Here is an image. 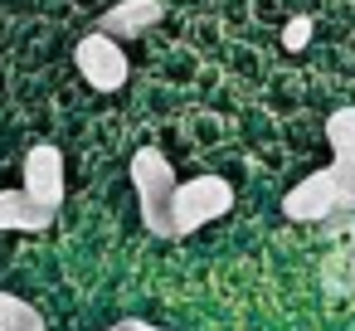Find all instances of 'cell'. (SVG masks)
<instances>
[{"label":"cell","mask_w":355,"mask_h":331,"mask_svg":"<svg viewBox=\"0 0 355 331\" xmlns=\"http://www.w3.org/2000/svg\"><path fill=\"white\" fill-rule=\"evenodd\" d=\"M161 20H166V0H117V6L98 20V30H103V35H112V40L122 44V40L151 35Z\"/></svg>","instance_id":"obj_6"},{"label":"cell","mask_w":355,"mask_h":331,"mask_svg":"<svg viewBox=\"0 0 355 331\" xmlns=\"http://www.w3.org/2000/svg\"><path fill=\"white\" fill-rule=\"evenodd\" d=\"M132 190H137V210H141V224H146V234H156V239H180V229H175V190H180V176H175V166L161 156V151H151V146H141L137 156H132Z\"/></svg>","instance_id":"obj_1"},{"label":"cell","mask_w":355,"mask_h":331,"mask_svg":"<svg viewBox=\"0 0 355 331\" xmlns=\"http://www.w3.org/2000/svg\"><path fill=\"white\" fill-rule=\"evenodd\" d=\"M326 142L331 156H355V108H336L326 117Z\"/></svg>","instance_id":"obj_9"},{"label":"cell","mask_w":355,"mask_h":331,"mask_svg":"<svg viewBox=\"0 0 355 331\" xmlns=\"http://www.w3.org/2000/svg\"><path fill=\"white\" fill-rule=\"evenodd\" d=\"M282 214L292 224H326L331 214H340V190H336L331 171H311L306 180H297L282 195Z\"/></svg>","instance_id":"obj_4"},{"label":"cell","mask_w":355,"mask_h":331,"mask_svg":"<svg viewBox=\"0 0 355 331\" xmlns=\"http://www.w3.org/2000/svg\"><path fill=\"white\" fill-rule=\"evenodd\" d=\"M107 331H117V326H107Z\"/></svg>","instance_id":"obj_13"},{"label":"cell","mask_w":355,"mask_h":331,"mask_svg":"<svg viewBox=\"0 0 355 331\" xmlns=\"http://www.w3.org/2000/svg\"><path fill=\"white\" fill-rule=\"evenodd\" d=\"M229 210H234V190L224 176H190L175 190V229L180 234H195V229L224 219Z\"/></svg>","instance_id":"obj_2"},{"label":"cell","mask_w":355,"mask_h":331,"mask_svg":"<svg viewBox=\"0 0 355 331\" xmlns=\"http://www.w3.org/2000/svg\"><path fill=\"white\" fill-rule=\"evenodd\" d=\"M306 44H311V20H306V15L287 20V25H282V49H287V54H302Z\"/></svg>","instance_id":"obj_11"},{"label":"cell","mask_w":355,"mask_h":331,"mask_svg":"<svg viewBox=\"0 0 355 331\" xmlns=\"http://www.w3.org/2000/svg\"><path fill=\"white\" fill-rule=\"evenodd\" d=\"M20 190H25L30 200L49 205V210H59V205H64V151L49 146V142L30 146V151H25V185H20Z\"/></svg>","instance_id":"obj_5"},{"label":"cell","mask_w":355,"mask_h":331,"mask_svg":"<svg viewBox=\"0 0 355 331\" xmlns=\"http://www.w3.org/2000/svg\"><path fill=\"white\" fill-rule=\"evenodd\" d=\"M331 180H336V190H340V210L350 214L355 210V156H331Z\"/></svg>","instance_id":"obj_10"},{"label":"cell","mask_w":355,"mask_h":331,"mask_svg":"<svg viewBox=\"0 0 355 331\" xmlns=\"http://www.w3.org/2000/svg\"><path fill=\"white\" fill-rule=\"evenodd\" d=\"M0 331H44L40 307H30L15 292H0Z\"/></svg>","instance_id":"obj_8"},{"label":"cell","mask_w":355,"mask_h":331,"mask_svg":"<svg viewBox=\"0 0 355 331\" xmlns=\"http://www.w3.org/2000/svg\"><path fill=\"white\" fill-rule=\"evenodd\" d=\"M73 64H78L83 83L98 88V93H117V88H127V78H132L127 49H122L112 35H103V30H93V35H83V40L73 44Z\"/></svg>","instance_id":"obj_3"},{"label":"cell","mask_w":355,"mask_h":331,"mask_svg":"<svg viewBox=\"0 0 355 331\" xmlns=\"http://www.w3.org/2000/svg\"><path fill=\"white\" fill-rule=\"evenodd\" d=\"M117 331H171V326H151V321H141V316H122Z\"/></svg>","instance_id":"obj_12"},{"label":"cell","mask_w":355,"mask_h":331,"mask_svg":"<svg viewBox=\"0 0 355 331\" xmlns=\"http://www.w3.org/2000/svg\"><path fill=\"white\" fill-rule=\"evenodd\" d=\"M54 214L59 210L30 200L25 190H0V234H44L54 229Z\"/></svg>","instance_id":"obj_7"}]
</instances>
